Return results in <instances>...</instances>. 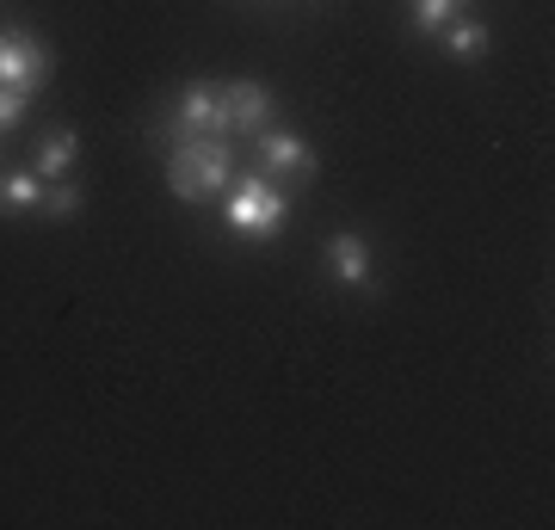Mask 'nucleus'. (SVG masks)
I'll return each instance as SVG.
<instances>
[{"label": "nucleus", "mask_w": 555, "mask_h": 530, "mask_svg": "<svg viewBox=\"0 0 555 530\" xmlns=\"http://www.w3.org/2000/svg\"><path fill=\"white\" fill-rule=\"evenodd\" d=\"M254 167L278 185H297V179H315V148L297 137V130H259L254 137Z\"/></svg>", "instance_id": "39448f33"}, {"label": "nucleus", "mask_w": 555, "mask_h": 530, "mask_svg": "<svg viewBox=\"0 0 555 530\" xmlns=\"http://www.w3.org/2000/svg\"><path fill=\"white\" fill-rule=\"evenodd\" d=\"M38 217H50V222H68V217H80V185H75V179H50V185H43V204H38Z\"/></svg>", "instance_id": "f8f14e48"}, {"label": "nucleus", "mask_w": 555, "mask_h": 530, "mask_svg": "<svg viewBox=\"0 0 555 530\" xmlns=\"http://www.w3.org/2000/svg\"><path fill=\"white\" fill-rule=\"evenodd\" d=\"M229 179H235V148H229V137H173L167 142V192L179 204L222 197Z\"/></svg>", "instance_id": "f257e3e1"}, {"label": "nucleus", "mask_w": 555, "mask_h": 530, "mask_svg": "<svg viewBox=\"0 0 555 530\" xmlns=\"http://www.w3.org/2000/svg\"><path fill=\"white\" fill-rule=\"evenodd\" d=\"M38 204H43V179L31 167L0 173V217H38Z\"/></svg>", "instance_id": "1a4fd4ad"}, {"label": "nucleus", "mask_w": 555, "mask_h": 530, "mask_svg": "<svg viewBox=\"0 0 555 530\" xmlns=\"http://www.w3.org/2000/svg\"><path fill=\"white\" fill-rule=\"evenodd\" d=\"M160 137H229L222 130V87L217 80H192V87H179L173 112H167V124H160Z\"/></svg>", "instance_id": "20e7f679"}, {"label": "nucleus", "mask_w": 555, "mask_h": 530, "mask_svg": "<svg viewBox=\"0 0 555 530\" xmlns=\"http://www.w3.org/2000/svg\"><path fill=\"white\" fill-rule=\"evenodd\" d=\"M444 56L451 62H481L488 56V25L481 20H451L444 25Z\"/></svg>", "instance_id": "9d476101"}, {"label": "nucleus", "mask_w": 555, "mask_h": 530, "mask_svg": "<svg viewBox=\"0 0 555 530\" xmlns=\"http://www.w3.org/2000/svg\"><path fill=\"white\" fill-rule=\"evenodd\" d=\"M284 217H291V197H284L278 179H266L259 167H247V173L229 179V192H222V222H229L235 235L272 241L278 229H284Z\"/></svg>", "instance_id": "f03ea898"}, {"label": "nucleus", "mask_w": 555, "mask_h": 530, "mask_svg": "<svg viewBox=\"0 0 555 530\" xmlns=\"http://www.w3.org/2000/svg\"><path fill=\"white\" fill-rule=\"evenodd\" d=\"M222 87V130L229 137H259L272 124V87L266 80H217Z\"/></svg>", "instance_id": "423d86ee"}, {"label": "nucleus", "mask_w": 555, "mask_h": 530, "mask_svg": "<svg viewBox=\"0 0 555 530\" xmlns=\"http://www.w3.org/2000/svg\"><path fill=\"white\" fill-rule=\"evenodd\" d=\"M321 266H327V277H334L339 290H371V277H377L371 241L358 235V229H339V235L321 247Z\"/></svg>", "instance_id": "0eeeda50"}, {"label": "nucleus", "mask_w": 555, "mask_h": 530, "mask_svg": "<svg viewBox=\"0 0 555 530\" xmlns=\"http://www.w3.org/2000/svg\"><path fill=\"white\" fill-rule=\"evenodd\" d=\"M75 160H80V130L62 124V130H43V137H38V160H31V173L50 185V179H68Z\"/></svg>", "instance_id": "6e6552de"}, {"label": "nucleus", "mask_w": 555, "mask_h": 530, "mask_svg": "<svg viewBox=\"0 0 555 530\" xmlns=\"http://www.w3.org/2000/svg\"><path fill=\"white\" fill-rule=\"evenodd\" d=\"M43 80H50V43L25 25H0V87L31 99Z\"/></svg>", "instance_id": "7ed1b4c3"}, {"label": "nucleus", "mask_w": 555, "mask_h": 530, "mask_svg": "<svg viewBox=\"0 0 555 530\" xmlns=\"http://www.w3.org/2000/svg\"><path fill=\"white\" fill-rule=\"evenodd\" d=\"M25 105H31L25 93H13V87H0V137H7V130H20V124H25Z\"/></svg>", "instance_id": "ddd939ff"}, {"label": "nucleus", "mask_w": 555, "mask_h": 530, "mask_svg": "<svg viewBox=\"0 0 555 530\" xmlns=\"http://www.w3.org/2000/svg\"><path fill=\"white\" fill-rule=\"evenodd\" d=\"M408 20L420 38H444V25L463 20V0H408Z\"/></svg>", "instance_id": "9b49d317"}]
</instances>
